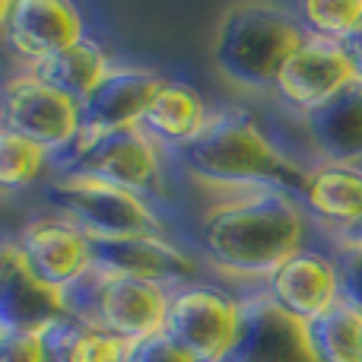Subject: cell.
Returning a JSON list of instances; mask_svg holds the SVG:
<instances>
[{
	"label": "cell",
	"mask_w": 362,
	"mask_h": 362,
	"mask_svg": "<svg viewBox=\"0 0 362 362\" xmlns=\"http://www.w3.org/2000/svg\"><path fill=\"white\" fill-rule=\"evenodd\" d=\"M318 238L299 197L283 191H245L213 194L187 245L206 274L245 293L261 289L283 261Z\"/></svg>",
	"instance_id": "6da1fadb"
},
{
	"label": "cell",
	"mask_w": 362,
	"mask_h": 362,
	"mask_svg": "<svg viewBox=\"0 0 362 362\" xmlns=\"http://www.w3.org/2000/svg\"><path fill=\"white\" fill-rule=\"evenodd\" d=\"M172 169L210 194L283 191L299 197L308 178V163L242 108H216L204 131L172 153Z\"/></svg>",
	"instance_id": "7a4b0ae2"
},
{
	"label": "cell",
	"mask_w": 362,
	"mask_h": 362,
	"mask_svg": "<svg viewBox=\"0 0 362 362\" xmlns=\"http://www.w3.org/2000/svg\"><path fill=\"white\" fill-rule=\"evenodd\" d=\"M305 38L299 16L286 4H235L219 16L213 64L238 89L274 93L283 64Z\"/></svg>",
	"instance_id": "3957f363"
},
{
	"label": "cell",
	"mask_w": 362,
	"mask_h": 362,
	"mask_svg": "<svg viewBox=\"0 0 362 362\" xmlns=\"http://www.w3.org/2000/svg\"><path fill=\"white\" fill-rule=\"evenodd\" d=\"M45 200L95 242H121L134 235H175L156 200L93 178L86 172H51Z\"/></svg>",
	"instance_id": "277c9868"
},
{
	"label": "cell",
	"mask_w": 362,
	"mask_h": 362,
	"mask_svg": "<svg viewBox=\"0 0 362 362\" xmlns=\"http://www.w3.org/2000/svg\"><path fill=\"white\" fill-rule=\"evenodd\" d=\"M54 172H86L93 178L112 181L134 194L163 204L169 197V172L172 156L150 140L140 127L99 134L93 127H83L67 159L54 165Z\"/></svg>",
	"instance_id": "5b68a950"
},
{
	"label": "cell",
	"mask_w": 362,
	"mask_h": 362,
	"mask_svg": "<svg viewBox=\"0 0 362 362\" xmlns=\"http://www.w3.org/2000/svg\"><path fill=\"white\" fill-rule=\"evenodd\" d=\"M172 289L150 280H137L115 270H99L86 283L67 293L70 315L86 325L115 334L124 344L156 337L165 331Z\"/></svg>",
	"instance_id": "8992f818"
},
{
	"label": "cell",
	"mask_w": 362,
	"mask_h": 362,
	"mask_svg": "<svg viewBox=\"0 0 362 362\" xmlns=\"http://www.w3.org/2000/svg\"><path fill=\"white\" fill-rule=\"evenodd\" d=\"M242 327V299L219 280L172 289L165 334L197 362H229Z\"/></svg>",
	"instance_id": "52a82bcc"
},
{
	"label": "cell",
	"mask_w": 362,
	"mask_h": 362,
	"mask_svg": "<svg viewBox=\"0 0 362 362\" xmlns=\"http://www.w3.org/2000/svg\"><path fill=\"white\" fill-rule=\"evenodd\" d=\"M0 124L38 144L51 156V165L67 159L83 131L80 102L57 93L29 70H16L0 83Z\"/></svg>",
	"instance_id": "ba28073f"
},
{
	"label": "cell",
	"mask_w": 362,
	"mask_h": 362,
	"mask_svg": "<svg viewBox=\"0 0 362 362\" xmlns=\"http://www.w3.org/2000/svg\"><path fill=\"white\" fill-rule=\"evenodd\" d=\"M13 238L32 274L61 293H74L80 283L95 274L93 238L54 210L29 216Z\"/></svg>",
	"instance_id": "9c48e42d"
},
{
	"label": "cell",
	"mask_w": 362,
	"mask_h": 362,
	"mask_svg": "<svg viewBox=\"0 0 362 362\" xmlns=\"http://www.w3.org/2000/svg\"><path fill=\"white\" fill-rule=\"evenodd\" d=\"M353 80H356V70L344 45L331 38L305 35L299 48L289 54V61L283 64L270 95L302 118L331 102L337 93H344Z\"/></svg>",
	"instance_id": "30bf717a"
},
{
	"label": "cell",
	"mask_w": 362,
	"mask_h": 362,
	"mask_svg": "<svg viewBox=\"0 0 362 362\" xmlns=\"http://www.w3.org/2000/svg\"><path fill=\"white\" fill-rule=\"evenodd\" d=\"M264 293L293 318L312 325L337 302H344L340 261L325 242H312L283 261L264 283Z\"/></svg>",
	"instance_id": "8fae6325"
},
{
	"label": "cell",
	"mask_w": 362,
	"mask_h": 362,
	"mask_svg": "<svg viewBox=\"0 0 362 362\" xmlns=\"http://www.w3.org/2000/svg\"><path fill=\"white\" fill-rule=\"evenodd\" d=\"M242 327L229 362H318L308 340V325L283 312L261 289H245Z\"/></svg>",
	"instance_id": "7c38bea8"
},
{
	"label": "cell",
	"mask_w": 362,
	"mask_h": 362,
	"mask_svg": "<svg viewBox=\"0 0 362 362\" xmlns=\"http://www.w3.org/2000/svg\"><path fill=\"white\" fill-rule=\"evenodd\" d=\"M83 38H89V23L70 0H13L4 48L25 70L74 48Z\"/></svg>",
	"instance_id": "4fadbf2b"
},
{
	"label": "cell",
	"mask_w": 362,
	"mask_h": 362,
	"mask_svg": "<svg viewBox=\"0 0 362 362\" xmlns=\"http://www.w3.org/2000/svg\"><path fill=\"white\" fill-rule=\"evenodd\" d=\"M67 315V293L38 280L16 238L0 235V331L42 334Z\"/></svg>",
	"instance_id": "5bb4252c"
},
{
	"label": "cell",
	"mask_w": 362,
	"mask_h": 362,
	"mask_svg": "<svg viewBox=\"0 0 362 362\" xmlns=\"http://www.w3.org/2000/svg\"><path fill=\"white\" fill-rule=\"evenodd\" d=\"M95 267L178 289L204 280L206 267L178 235H134L121 242H95Z\"/></svg>",
	"instance_id": "9a60e30c"
},
{
	"label": "cell",
	"mask_w": 362,
	"mask_h": 362,
	"mask_svg": "<svg viewBox=\"0 0 362 362\" xmlns=\"http://www.w3.org/2000/svg\"><path fill=\"white\" fill-rule=\"evenodd\" d=\"M169 76L156 67L140 64H115L108 76L80 102L83 127H93L99 134L140 127L146 108L159 95Z\"/></svg>",
	"instance_id": "2e32d148"
},
{
	"label": "cell",
	"mask_w": 362,
	"mask_h": 362,
	"mask_svg": "<svg viewBox=\"0 0 362 362\" xmlns=\"http://www.w3.org/2000/svg\"><path fill=\"white\" fill-rule=\"evenodd\" d=\"M299 124L315 153V163L362 165V80L356 76L331 102L302 115Z\"/></svg>",
	"instance_id": "e0dca14e"
},
{
	"label": "cell",
	"mask_w": 362,
	"mask_h": 362,
	"mask_svg": "<svg viewBox=\"0 0 362 362\" xmlns=\"http://www.w3.org/2000/svg\"><path fill=\"white\" fill-rule=\"evenodd\" d=\"M299 204L318 235L346 229L362 216V165L312 163Z\"/></svg>",
	"instance_id": "ac0fdd59"
},
{
	"label": "cell",
	"mask_w": 362,
	"mask_h": 362,
	"mask_svg": "<svg viewBox=\"0 0 362 362\" xmlns=\"http://www.w3.org/2000/svg\"><path fill=\"white\" fill-rule=\"evenodd\" d=\"M210 115H213L210 102H206V95L194 83L169 76L165 86L159 89V95L153 99V105L146 108L144 121H140V131L150 140H156L172 156V153L187 146L204 131Z\"/></svg>",
	"instance_id": "d6986e66"
},
{
	"label": "cell",
	"mask_w": 362,
	"mask_h": 362,
	"mask_svg": "<svg viewBox=\"0 0 362 362\" xmlns=\"http://www.w3.org/2000/svg\"><path fill=\"white\" fill-rule=\"evenodd\" d=\"M115 57L99 38H83L74 48L61 51V54L48 57V61L35 64V67H25L29 74H35L42 83L54 86L57 93L70 95L74 102H83L102 80L108 76V70L115 67Z\"/></svg>",
	"instance_id": "ffe728a7"
},
{
	"label": "cell",
	"mask_w": 362,
	"mask_h": 362,
	"mask_svg": "<svg viewBox=\"0 0 362 362\" xmlns=\"http://www.w3.org/2000/svg\"><path fill=\"white\" fill-rule=\"evenodd\" d=\"M42 346L45 362H127L131 344L67 315L42 331Z\"/></svg>",
	"instance_id": "44dd1931"
},
{
	"label": "cell",
	"mask_w": 362,
	"mask_h": 362,
	"mask_svg": "<svg viewBox=\"0 0 362 362\" xmlns=\"http://www.w3.org/2000/svg\"><path fill=\"white\" fill-rule=\"evenodd\" d=\"M308 340L318 362H362V312L346 299L337 302L308 325Z\"/></svg>",
	"instance_id": "7402d4cb"
},
{
	"label": "cell",
	"mask_w": 362,
	"mask_h": 362,
	"mask_svg": "<svg viewBox=\"0 0 362 362\" xmlns=\"http://www.w3.org/2000/svg\"><path fill=\"white\" fill-rule=\"evenodd\" d=\"M54 165L38 144L0 124V194H19L48 181Z\"/></svg>",
	"instance_id": "603a6c76"
},
{
	"label": "cell",
	"mask_w": 362,
	"mask_h": 362,
	"mask_svg": "<svg viewBox=\"0 0 362 362\" xmlns=\"http://www.w3.org/2000/svg\"><path fill=\"white\" fill-rule=\"evenodd\" d=\"M293 10L305 35L344 42L362 19V0H299Z\"/></svg>",
	"instance_id": "cb8c5ba5"
},
{
	"label": "cell",
	"mask_w": 362,
	"mask_h": 362,
	"mask_svg": "<svg viewBox=\"0 0 362 362\" xmlns=\"http://www.w3.org/2000/svg\"><path fill=\"white\" fill-rule=\"evenodd\" d=\"M127 362H197L187 350H181L169 334H156V337L137 340L127 346Z\"/></svg>",
	"instance_id": "d4e9b609"
},
{
	"label": "cell",
	"mask_w": 362,
	"mask_h": 362,
	"mask_svg": "<svg viewBox=\"0 0 362 362\" xmlns=\"http://www.w3.org/2000/svg\"><path fill=\"white\" fill-rule=\"evenodd\" d=\"M0 362H45L42 334L0 331Z\"/></svg>",
	"instance_id": "484cf974"
},
{
	"label": "cell",
	"mask_w": 362,
	"mask_h": 362,
	"mask_svg": "<svg viewBox=\"0 0 362 362\" xmlns=\"http://www.w3.org/2000/svg\"><path fill=\"white\" fill-rule=\"evenodd\" d=\"M337 255V251H334ZM340 261V283H344V299L362 312V251L337 255Z\"/></svg>",
	"instance_id": "4316f807"
},
{
	"label": "cell",
	"mask_w": 362,
	"mask_h": 362,
	"mask_svg": "<svg viewBox=\"0 0 362 362\" xmlns=\"http://www.w3.org/2000/svg\"><path fill=\"white\" fill-rule=\"evenodd\" d=\"M321 242L327 245L337 255H353V251H362V216L356 223H350L346 229L331 232V235H321Z\"/></svg>",
	"instance_id": "83f0119b"
},
{
	"label": "cell",
	"mask_w": 362,
	"mask_h": 362,
	"mask_svg": "<svg viewBox=\"0 0 362 362\" xmlns=\"http://www.w3.org/2000/svg\"><path fill=\"white\" fill-rule=\"evenodd\" d=\"M340 45H344V51H346V57H350L353 70H356V76L362 80V19H359L356 29H353Z\"/></svg>",
	"instance_id": "f1b7e54d"
},
{
	"label": "cell",
	"mask_w": 362,
	"mask_h": 362,
	"mask_svg": "<svg viewBox=\"0 0 362 362\" xmlns=\"http://www.w3.org/2000/svg\"><path fill=\"white\" fill-rule=\"evenodd\" d=\"M10 13H13V0H0V45H4V32H6V23H10Z\"/></svg>",
	"instance_id": "f546056e"
}]
</instances>
